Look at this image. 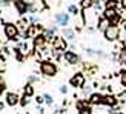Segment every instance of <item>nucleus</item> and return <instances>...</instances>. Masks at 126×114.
<instances>
[{"label":"nucleus","mask_w":126,"mask_h":114,"mask_svg":"<svg viewBox=\"0 0 126 114\" xmlns=\"http://www.w3.org/2000/svg\"><path fill=\"white\" fill-rule=\"evenodd\" d=\"M57 71H59L57 65L51 60H43L40 63V73L43 76H46V77H54V76L57 74Z\"/></svg>","instance_id":"nucleus-1"},{"label":"nucleus","mask_w":126,"mask_h":114,"mask_svg":"<svg viewBox=\"0 0 126 114\" xmlns=\"http://www.w3.org/2000/svg\"><path fill=\"white\" fill-rule=\"evenodd\" d=\"M98 14L94 8H88V9H83V20L86 25H97L98 22Z\"/></svg>","instance_id":"nucleus-2"},{"label":"nucleus","mask_w":126,"mask_h":114,"mask_svg":"<svg viewBox=\"0 0 126 114\" xmlns=\"http://www.w3.org/2000/svg\"><path fill=\"white\" fill-rule=\"evenodd\" d=\"M103 36L108 42H115L120 37V28H118V25H109L108 29L103 33Z\"/></svg>","instance_id":"nucleus-3"},{"label":"nucleus","mask_w":126,"mask_h":114,"mask_svg":"<svg viewBox=\"0 0 126 114\" xmlns=\"http://www.w3.org/2000/svg\"><path fill=\"white\" fill-rule=\"evenodd\" d=\"M5 36L9 40H17L18 36H20V29L14 23H5Z\"/></svg>","instance_id":"nucleus-4"},{"label":"nucleus","mask_w":126,"mask_h":114,"mask_svg":"<svg viewBox=\"0 0 126 114\" xmlns=\"http://www.w3.org/2000/svg\"><path fill=\"white\" fill-rule=\"evenodd\" d=\"M51 42H52V49L54 51L63 53L65 49H68V42H66L65 37H62V36H55Z\"/></svg>","instance_id":"nucleus-5"},{"label":"nucleus","mask_w":126,"mask_h":114,"mask_svg":"<svg viewBox=\"0 0 126 114\" xmlns=\"http://www.w3.org/2000/svg\"><path fill=\"white\" fill-rule=\"evenodd\" d=\"M85 82H86V77H85L83 73H75L72 77L69 79V85L72 88H83Z\"/></svg>","instance_id":"nucleus-6"},{"label":"nucleus","mask_w":126,"mask_h":114,"mask_svg":"<svg viewBox=\"0 0 126 114\" xmlns=\"http://www.w3.org/2000/svg\"><path fill=\"white\" fill-rule=\"evenodd\" d=\"M103 17L108 19V22H109L111 25H118V23H120V20H122V17H120V14L117 12V9H105Z\"/></svg>","instance_id":"nucleus-7"},{"label":"nucleus","mask_w":126,"mask_h":114,"mask_svg":"<svg viewBox=\"0 0 126 114\" xmlns=\"http://www.w3.org/2000/svg\"><path fill=\"white\" fill-rule=\"evenodd\" d=\"M69 22H71V19H69L68 12H57V14H55V25H57V26L68 28Z\"/></svg>","instance_id":"nucleus-8"},{"label":"nucleus","mask_w":126,"mask_h":114,"mask_svg":"<svg viewBox=\"0 0 126 114\" xmlns=\"http://www.w3.org/2000/svg\"><path fill=\"white\" fill-rule=\"evenodd\" d=\"M46 42H48V39L45 37V34L35 36L34 37V48H35V51L37 53H42L43 49H45V46H46Z\"/></svg>","instance_id":"nucleus-9"},{"label":"nucleus","mask_w":126,"mask_h":114,"mask_svg":"<svg viewBox=\"0 0 126 114\" xmlns=\"http://www.w3.org/2000/svg\"><path fill=\"white\" fill-rule=\"evenodd\" d=\"M12 5H14L16 11L20 16H25L26 12H29V9H28V2H25V0H12Z\"/></svg>","instance_id":"nucleus-10"},{"label":"nucleus","mask_w":126,"mask_h":114,"mask_svg":"<svg viewBox=\"0 0 126 114\" xmlns=\"http://www.w3.org/2000/svg\"><path fill=\"white\" fill-rule=\"evenodd\" d=\"M5 103L8 106H17L20 103V96H18L17 93H8L5 97Z\"/></svg>","instance_id":"nucleus-11"},{"label":"nucleus","mask_w":126,"mask_h":114,"mask_svg":"<svg viewBox=\"0 0 126 114\" xmlns=\"http://www.w3.org/2000/svg\"><path fill=\"white\" fill-rule=\"evenodd\" d=\"M63 59H65V62L69 63V65H77V63L80 62L79 54H75L74 51H65V54H63Z\"/></svg>","instance_id":"nucleus-12"},{"label":"nucleus","mask_w":126,"mask_h":114,"mask_svg":"<svg viewBox=\"0 0 126 114\" xmlns=\"http://www.w3.org/2000/svg\"><path fill=\"white\" fill-rule=\"evenodd\" d=\"M91 105H105V96L100 93H92L89 97H88Z\"/></svg>","instance_id":"nucleus-13"},{"label":"nucleus","mask_w":126,"mask_h":114,"mask_svg":"<svg viewBox=\"0 0 126 114\" xmlns=\"http://www.w3.org/2000/svg\"><path fill=\"white\" fill-rule=\"evenodd\" d=\"M118 103V99L114 96V94H108V96H105V105H108L109 108H115Z\"/></svg>","instance_id":"nucleus-14"},{"label":"nucleus","mask_w":126,"mask_h":114,"mask_svg":"<svg viewBox=\"0 0 126 114\" xmlns=\"http://www.w3.org/2000/svg\"><path fill=\"white\" fill-rule=\"evenodd\" d=\"M109 22H108V19H105V17H100L98 19V22H97V25H95V28L98 29V31H102V33H105L106 29H108V26H109Z\"/></svg>","instance_id":"nucleus-15"},{"label":"nucleus","mask_w":126,"mask_h":114,"mask_svg":"<svg viewBox=\"0 0 126 114\" xmlns=\"http://www.w3.org/2000/svg\"><path fill=\"white\" fill-rule=\"evenodd\" d=\"M62 36L65 37L66 40H74L75 39V31L72 28H63L62 29Z\"/></svg>","instance_id":"nucleus-16"},{"label":"nucleus","mask_w":126,"mask_h":114,"mask_svg":"<svg viewBox=\"0 0 126 114\" xmlns=\"http://www.w3.org/2000/svg\"><path fill=\"white\" fill-rule=\"evenodd\" d=\"M17 53H18V59H23V56L28 54V45L25 42L18 43V45H17Z\"/></svg>","instance_id":"nucleus-17"},{"label":"nucleus","mask_w":126,"mask_h":114,"mask_svg":"<svg viewBox=\"0 0 126 114\" xmlns=\"http://www.w3.org/2000/svg\"><path fill=\"white\" fill-rule=\"evenodd\" d=\"M55 29H57V26L54 25V26H51L49 29H45V31H43V34H45V37H46L48 40H52L54 37H55Z\"/></svg>","instance_id":"nucleus-18"},{"label":"nucleus","mask_w":126,"mask_h":114,"mask_svg":"<svg viewBox=\"0 0 126 114\" xmlns=\"http://www.w3.org/2000/svg\"><path fill=\"white\" fill-rule=\"evenodd\" d=\"M23 94H26V96H29V97L34 96V86H32V83L28 82V83L23 86Z\"/></svg>","instance_id":"nucleus-19"},{"label":"nucleus","mask_w":126,"mask_h":114,"mask_svg":"<svg viewBox=\"0 0 126 114\" xmlns=\"http://www.w3.org/2000/svg\"><path fill=\"white\" fill-rule=\"evenodd\" d=\"M105 6H106L105 9H117L118 2H117V0H106V2H105Z\"/></svg>","instance_id":"nucleus-20"},{"label":"nucleus","mask_w":126,"mask_h":114,"mask_svg":"<svg viewBox=\"0 0 126 114\" xmlns=\"http://www.w3.org/2000/svg\"><path fill=\"white\" fill-rule=\"evenodd\" d=\"M80 6H81L83 9L92 8V6H94V0H81V2H80Z\"/></svg>","instance_id":"nucleus-21"},{"label":"nucleus","mask_w":126,"mask_h":114,"mask_svg":"<svg viewBox=\"0 0 126 114\" xmlns=\"http://www.w3.org/2000/svg\"><path fill=\"white\" fill-rule=\"evenodd\" d=\"M29 96H26V94H23V96L20 97V103H18V105H20L22 106V108H25V106H28L29 105Z\"/></svg>","instance_id":"nucleus-22"},{"label":"nucleus","mask_w":126,"mask_h":114,"mask_svg":"<svg viewBox=\"0 0 126 114\" xmlns=\"http://www.w3.org/2000/svg\"><path fill=\"white\" fill-rule=\"evenodd\" d=\"M118 63H122V65H126V48H123L120 54H118Z\"/></svg>","instance_id":"nucleus-23"},{"label":"nucleus","mask_w":126,"mask_h":114,"mask_svg":"<svg viewBox=\"0 0 126 114\" xmlns=\"http://www.w3.org/2000/svg\"><path fill=\"white\" fill-rule=\"evenodd\" d=\"M68 12H69V14H72V16H77L79 14V8L75 5H69L68 6Z\"/></svg>","instance_id":"nucleus-24"},{"label":"nucleus","mask_w":126,"mask_h":114,"mask_svg":"<svg viewBox=\"0 0 126 114\" xmlns=\"http://www.w3.org/2000/svg\"><path fill=\"white\" fill-rule=\"evenodd\" d=\"M120 83H122V86L126 90V69H123V71L120 73Z\"/></svg>","instance_id":"nucleus-25"},{"label":"nucleus","mask_w":126,"mask_h":114,"mask_svg":"<svg viewBox=\"0 0 126 114\" xmlns=\"http://www.w3.org/2000/svg\"><path fill=\"white\" fill-rule=\"evenodd\" d=\"M45 103H46V105H49V106L54 103V97L51 96V94H45Z\"/></svg>","instance_id":"nucleus-26"},{"label":"nucleus","mask_w":126,"mask_h":114,"mask_svg":"<svg viewBox=\"0 0 126 114\" xmlns=\"http://www.w3.org/2000/svg\"><path fill=\"white\" fill-rule=\"evenodd\" d=\"M79 114H92V110H91V106H85V108H81V110H77Z\"/></svg>","instance_id":"nucleus-27"},{"label":"nucleus","mask_w":126,"mask_h":114,"mask_svg":"<svg viewBox=\"0 0 126 114\" xmlns=\"http://www.w3.org/2000/svg\"><path fill=\"white\" fill-rule=\"evenodd\" d=\"M91 88H92V86H88V85L81 88V91H83V96H88V97L91 96V94H92V93H91Z\"/></svg>","instance_id":"nucleus-28"},{"label":"nucleus","mask_w":126,"mask_h":114,"mask_svg":"<svg viewBox=\"0 0 126 114\" xmlns=\"http://www.w3.org/2000/svg\"><path fill=\"white\" fill-rule=\"evenodd\" d=\"M29 22L32 23V25H37V23L40 22V19H39V16H35V14H32V16L29 17Z\"/></svg>","instance_id":"nucleus-29"},{"label":"nucleus","mask_w":126,"mask_h":114,"mask_svg":"<svg viewBox=\"0 0 126 114\" xmlns=\"http://www.w3.org/2000/svg\"><path fill=\"white\" fill-rule=\"evenodd\" d=\"M35 102L39 103V105L45 103V96H37V97H35Z\"/></svg>","instance_id":"nucleus-30"},{"label":"nucleus","mask_w":126,"mask_h":114,"mask_svg":"<svg viewBox=\"0 0 126 114\" xmlns=\"http://www.w3.org/2000/svg\"><path fill=\"white\" fill-rule=\"evenodd\" d=\"M28 82H29V83H34V82H39V77H37V76H29V77H28Z\"/></svg>","instance_id":"nucleus-31"},{"label":"nucleus","mask_w":126,"mask_h":114,"mask_svg":"<svg viewBox=\"0 0 126 114\" xmlns=\"http://www.w3.org/2000/svg\"><path fill=\"white\" fill-rule=\"evenodd\" d=\"M120 102H123V103H126V90L120 94Z\"/></svg>","instance_id":"nucleus-32"},{"label":"nucleus","mask_w":126,"mask_h":114,"mask_svg":"<svg viewBox=\"0 0 126 114\" xmlns=\"http://www.w3.org/2000/svg\"><path fill=\"white\" fill-rule=\"evenodd\" d=\"M60 93H62V94H68V86L62 85V86H60Z\"/></svg>","instance_id":"nucleus-33"},{"label":"nucleus","mask_w":126,"mask_h":114,"mask_svg":"<svg viewBox=\"0 0 126 114\" xmlns=\"http://www.w3.org/2000/svg\"><path fill=\"white\" fill-rule=\"evenodd\" d=\"M8 5H9L8 0H0V6H8Z\"/></svg>","instance_id":"nucleus-34"},{"label":"nucleus","mask_w":126,"mask_h":114,"mask_svg":"<svg viewBox=\"0 0 126 114\" xmlns=\"http://www.w3.org/2000/svg\"><path fill=\"white\" fill-rule=\"evenodd\" d=\"M120 6H122V8L126 11V0H122V2H120Z\"/></svg>","instance_id":"nucleus-35"},{"label":"nucleus","mask_w":126,"mask_h":114,"mask_svg":"<svg viewBox=\"0 0 126 114\" xmlns=\"http://www.w3.org/2000/svg\"><path fill=\"white\" fill-rule=\"evenodd\" d=\"M5 88H6V85H0V96L3 94V91H5Z\"/></svg>","instance_id":"nucleus-36"},{"label":"nucleus","mask_w":126,"mask_h":114,"mask_svg":"<svg viewBox=\"0 0 126 114\" xmlns=\"http://www.w3.org/2000/svg\"><path fill=\"white\" fill-rule=\"evenodd\" d=\"M5 105H6V103H3V102H0V111H3V108H5Z\"/></svg>","instance_id":"nucleus-37"},{"label":"nucleus","mask_w":126,"mask_h":114,"mask_svg":"<svg viewBox=\"0 0 126 114\" xmlns=\"http://www.w3.org/2000/svg\"><path fill=\"white\" fill-rule=\"evenodd\" d=\"M0 85H5V80H3V77L0 76Z\"/></svg>","instance_id":"nucleus-38"},{"label":"nucleus","mask_w":126,"mask_h":114,"mask_svg":"<svg viewBox=\"0 0 126 114\" xmlns=\"http://www.w3.org/2000/svg\"><path fill=\"white\" fill-rule=\"evenodd\" d=\"M18 114H20V113H18Z\"/></svg>","instance_id":"nucleus-39"}]
</instances>
